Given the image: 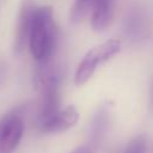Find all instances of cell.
<instances>
[{"label": "cell", "mask_w": 153, "mask_h": 153, "mask_svg": "<svg viewBox=\"0 0 153 153\" xmlns=\"http://www.w3.org/2000/svg\"><path fill=\"white\" fill-rule=\"evenodd\" d=\"M109 108L106 105L99 108L94 114L91 126V139L93 142H99L104 137L109 127Z\"/></svg>", "instance_id": "8"}, {"label": "cell", "mask_w": 153, "mask_h": 153, "mask_svg": "<svg viewBox=\"0 0 153 153\" xmlns=\"http://www.w3.org/2000/svg\"><path fill=\"white\" fill-rule=\"evenodd\" d=\"M146 140L142 136L134 137L124 148L123 153H146Z\"/></svg>", "instance_id": "10"}, {"label": "cell", "mask_w": 153, "mask_h": 153, "mask_svg": "<svg viewBox=\"0 0 153 153\" xmlns=\"http://www.w3.org/2000/svg\"><path fill=\"white\" fill-rule=\"evenodd\" d=\"M57 42V30L51 6L36 7L27 44L32 57L39 63L50 61Z\"/></svg>", "instance_id": "1"}, {"label": "cell", "mask_w": 153, "mask_h": 153, "mask_svg": "<svg viewBox=\"0 0 153 153\" xmlns=\"http://www.w3.org/2000/svg\"><path fill=\"white\" fill-rule=\"evenodd\" d=\"M123 33L131 43H140L149 35V18L140 5H133L123 18Z\"/></svg>", "instance_id": "3"}, {"label": "cell", "mask_w": 153, "mask_h": 153, "mask_svg": "<svg viewBox=\"0 0 153 153\" xmlns=\"http://www.w3.org/2000/svg\"><path fill=\"white\" fill-rule=\"evenodd\" d=\"M35 4L33 0H23L19 13H18V22H17V30H16V37H14V53L17 55L22 54L27 39H29V33L33 19V12H35Z\"/></svg>", "instance_id": "5"}, {"label": "cell", "mask_w": 153, "mask_h": 153, "mask_svg": "<svg viewBox=\"0 0 153 153\" xmlns=\"http://www.w3.org/2000/svg\"><path fill=\"white\" fill-rule=\"evenodd\" d=\"M71 153H92L91 149L88 147H85V146H81V147H78L75 148L74 151H72Z\"/></svg>", "instance_id": "11"}, {"label": "cell", "mask_w": 153, "mask_h": 153, "mask_svg": "<svg viewBox=\"0 0 153 153\" xmlns=\"http://www.w3.org/2000/svg\"><path fill=\"white\" fill-rule=\"evenodd\" d=\"M114 0H97L91 11V26L94 31L105 30L112 18Z\"/></svg>", "instance_id": "7"}, {"label": "cell", "mask_w": 153, "mask_h": 153, "mask_svg": "<svg viewBox=\"0 0 153 153\" xmlns=\"http://www.w3.org/2000/svg\"><path fill=\"white\" fill-rule=\"evenodd\" d=\"M152 100H153V91H152Z\"/></svg>", "instance_id": "12"}, {"label": "cell", "mask_w": 153, "mask_h": 153, "mask_svg": "<svg viewBox=\"0 0 153 153\" xmlns=\"http://www.w3.org/2000/svg\"><path fill=\"white\" fill-rule=\"evenodd\" d=\"M79 121V111L75 106L69 105L65 109H59L51 117L38 124L43 133H61L74 127Z\"/></svg>", "instance_id": "6"}, {"label": "cell", "mask_w": 153, "mask_h": 153, "mask_svg": "<svg viewBox=\"0 0 153 153\" xmlns=\"http://www.w3.org/2000/svg\"><path fill=\"white\" fill-rule=\"evenodd\" d=\"M120 50H121V42L115 38L109 39L90 49L86 53V55L82 57L75 71L74 84L78 86L86 84L91 79L98 66L116 56L120 53Z\"/></svg>", "instance_id": "2"}, {"label": "cell", "mask_w": 153, "mask_h": 153, "mask_svg": "<svg viewBox=\"0 0 153 153\" xmlns=\"http://www.w3.org/2000/svg\"><path fill=\"white\" fill-rule=\"evenodd\" d=\"M24 133V122L17 112L7 114L0 120V153H12Z\"/></svg>", "instance_id": "4"}, {"label": "cell", "mask_w": 153, "mask_h": 153, "mask_svg": "<svg viewBox=\"0 0 153 153\" xmlns=\"http://www.w3.org/2000/svg\"><path fill=\"white\" fill-rule=\"evenodd\" d=\"M97 0H75L71 10V20L73 23L81 22L87 14L91 13Z\"/></svg>", "instance_id": "9"}]
</instances>
